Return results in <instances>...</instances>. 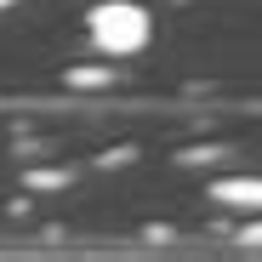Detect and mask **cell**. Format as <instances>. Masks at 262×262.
<instances>
[{
    "instance_id": "cell-1",
    "label": "cell",
    "mask_w": 262,
    "mask_h": 262,
    "mask_svg": "<svg viewBox=\"0 0 262 262\" xmlns=\"http://www.w3.org/2000/svg\"><path fill=\"white\" fill-rule=\"evenodd\" d=\"M148 34H154V17H148L143 0H97V6L85 12V40H92L97 52H108V57L143 52Z\"/></svg>"
},
{
    "instance_id": "cell-3",
    "label": "cell",
    "mask_w": 262,
    "mask_h": 262,
    "mask_svg": "<svg viewBox=\"0 0 262 262\" xmlns=\"http://www.w3.org/2000/svg\"><path fill=\"white\" fill-rule=\"evenodd\" d=\"M0 6H12V0H0Z\"/></svg>"
},
{
    "instance_id": "cell-2",
    "label": "cell",
    "mask_w": 262,
    "mask_h": 262,
    "mask_svg": "<svg viewBox=\"0 0 262 262\" xmlns=\"http://www.w3.org/2000/svg\"><path fill=\"white\" fill-rule=\"evenodd\" d=\"M223 205H245V211H262V177H223L211 188Z\"/></svg>"
}]
</instances>
